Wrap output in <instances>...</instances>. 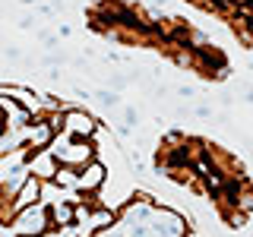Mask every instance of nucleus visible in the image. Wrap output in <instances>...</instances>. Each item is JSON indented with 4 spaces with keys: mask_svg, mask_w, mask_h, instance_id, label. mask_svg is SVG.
Masks as SVG:
<instances>
[{
    "mask_svg": "<svg viewBox=\"0 0 253 237\" xmlns=\"http://www.w3.org/2000/svg\"><path fill=\"white\" fill-rule=\"evenodd\" d=\"M85 26L108 41L155 51L158 57L206 82H221L231 73L228 54L215 41H209L190 19L152 13L139 0H92L85 6Z\"/></svg>",
    "mask_w": 253,
    "mask_h": 237,
    "instance_id": "nucleus-1",
    "label": "nucleus"
},
{
    "mask_svg": "<svg viewBox=\"0 0 253 237\" xmlns=\"http://www.w3.org/2000/svg\"><path fill=\"white\" fill-rule=\"evenodd\" d=\"M184 3L215 16L221 26L234 32L244 47H253V0H184Z\"/></svg>",
    "mask_w": 253,
    "mask_h": 237,
    "instance_id": "nucleus-3",
    "label": "nucleus"
},
{
    "mask_svg": "<svg viewBox=\"0 0 253 237\" xmlns=\"http://www.w3.org/2000/svg\"><path fill=\"white\" fill-rule=\"evenodd\" d=\"M152 164L171 184L203 196L228 228H244L253 215V177L247 164L221 142L200 133L171 130L158 139Z\"/></svg>",
    "mask_w": 253,
    "mask_h": 237,
    "instance_id": "nucleus-2",
    "label": "nucleus"
}]
</instances>
